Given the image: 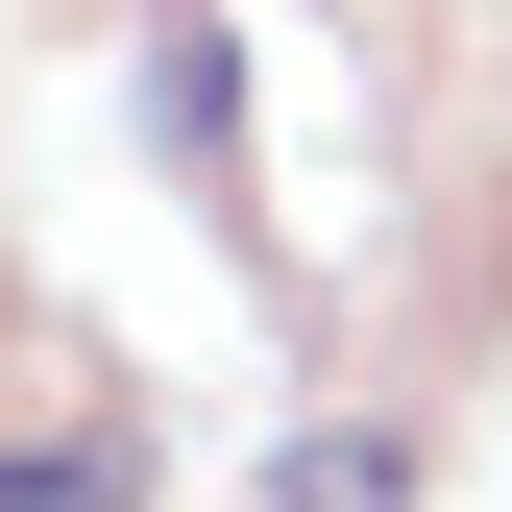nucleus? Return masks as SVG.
Returning a JSON list of instances; mask_svg holds the SVG:
<instances>
[{
  "instance_id": "1",
  "label": "nucleus",
  "mask_w": 512,
  "mask_h": 512,
  "mask_svg": "<svg viewBox=\"0 0 512 512\" xmlns=\"http://www.w3.org/2000/svg\"><path fill=\"white\" fill-rule=\"evenodd\" d=\"M244 512H415V415H342V439H293Z\"/></svg>"
}]
</instances>
